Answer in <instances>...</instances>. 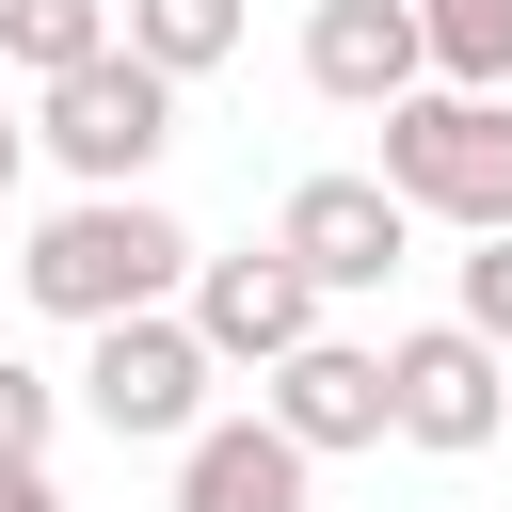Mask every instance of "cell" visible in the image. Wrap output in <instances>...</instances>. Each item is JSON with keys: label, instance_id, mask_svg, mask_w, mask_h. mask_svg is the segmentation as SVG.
Listing matches in <instances>:
<instances>
[{"label": "cell", "instance_id": "cell-18", "mask_svg": "<svg viewBox=\"0 0 512 512\" xmlns=\"http://www.w3.org/2000/svg\"><path fill=\"white\" fill-rule=\"evenodd\" d=\"M496 384H512V336H496Z\"/></svg>", "mask_w": 512, "mask_h": 512}, {"label": "cell", "instance_id": "cell-4", "mask_svg": "<svg viewBox=\"0 0 512 512\" xmlns=\"http://www.w3.org/2000/svg\"><path fill=\"white\" fill-rule=\"evenodd\" d=\"M208 336L176 320V304H128V320H80V416L112 432V448H176L192 416H208Z\"/></svg>", "mask_w": 512, "mask_h": 512}, {"label": "cell", "instance_id": "cell-6", "mask_svg": "<svg viewBox=\"0 0 512 512\" xmlns=\"http://www.w3.org/2000/svg\"><path fill=\"white\" fill-rule=\"evenodd\" d=\"M272 256H288L320 304H352V288H384V272L416 256V208H400L384 176H304V192L272 208Z\"/></svg>", "mask_w": 512, "mask_h": 512}, {"label": "cell", "instance_id": "cell-3", "mask_svg": "<svg viewBox=\"0 0 512 512\" xmlns=\"http://www.w3.org/2000/svg\"><path fill=\"white\" fill-rule=\"evenodd\" d=\"M176 96H192V80H160L144 48H80V64L32 80V144H48L80 192H144L160 144H176Z\"/></svg>", "mask_w": 512, "mask_h": 512}, {"label": "cell", "instance_id": "cell-7", "mask_svg": "<svg viewBox=\"0 0 512 512\" xmlns=\"http://www.w3.org/2000/svg\"><path fill=\"white\" fill-rule=\"evenodd\" d=\"M176 320L208 336V368H272V352H288V336H320L336 304H320V288H304L272 240H256V256H208V240H192V272H176Z\"/></svg>", "mask_w": 512, "mask_h": 512}, {"label": "cell", "instance_id": "cell-12", "mask_svg": "<svg viewBox=\"0 0 512 512\" xmlns=\"http://www.w3.org/2000/svg\"><path fill=\"white\" fill-rule=\"evenodd\" d=\"M416 64L432 80H512V0H416Z\"/></svg>", "mask_w": 512, "mask_h": 512}, {"label": "cell", "instance_id": "cell-5", "mask_svg": "<svg viewBox=\"0 0 512 512\" xmlns=\"http://www.w3.org/2000/svg\"><path fill=\"white\" fill-rule=\"evenodd\" d=\"M384 432H400V448H432V464L496 448V432H512L496 336H480V320H416V336H384Z\"/></svg>", "mask_w": 512, "mask_h": 512}, {"label": "cell", "instance_id": "cell-14", "mask_svg": "<svg viewBox=\"0 0 512 512\" xmlns=\"http://www.w3.org/2000/svg\"><path fill=\"white\" fill-rule=\"evenodd\" d=\"M448 320L512 336V224H464V256H448Z\"/></svg>", "mask_w": 512, "mask_h": 512}, {"label": "cell", "instance_id": "cell-9", "mask_svg": "<svg viewBox=\"0 0 512 512\" xmlns=\"http://www.w3.org/2000/svg\"><path fill=\"white\" fill-rule=\"evenodd\" d=\"M176 512H320V464L272 416H192L176 432Z\"/></svg>", "mask_w": 512, "mask_h": 512}, {"label": "cell", "instance_id": "cell-17", "mask_svg": "<svg viewBox=\"0 0 512 512\" xmlns=\"http://www.w3.org/2000/svg\"><path fill=\"white\" fill-rule=\"evenodd\" d=\"M16 160H32V128H16V112H0V192H16Z\"/></svg>", "mask_w": 512, "mask_h": 512}, {"label": "cell", "instance_id": "cell-15", "mask_svg": "<svg viewBox=\"0 0 512 512\" xmlns=\"http://www.w3.org/2000/svg\"><path fill=\"white\" fill-rule=\"evenodd\" d=\"M48 432H64V384H48L32 352H0V464H16V448H48Z\"/></svg>", "mask_w": 512, "mask_h": 512}, {"label": "cell", "instance_id": "cell-2", "mask_svg": "<svg viewBox=\"0 0 512 512\" xmlns=\"http://www.w3.org/2000/svg\"><path fill=\"white\" fill-rule=\"evenodd\" d=\"M384 192L416 224H512V80H400L384 112Z\"/></svg>", "mask_w": 512, "mask_h": 512}, {"label": "cell", "instance_id": "cell-13", "mask_svg": "<svg viewBox=\"0 0 512 512\" xmlns=\"http://www.w3.org/2000/svg\"><path fill=\"white\" fill-rule=\"evenodd\" d=\"M80 48H112V0H0V64H16V80L80 64Z\"/></svg>", "mask_w": 512, "mask_h": 512}, {"label": "cell", "instance_id": "cell-8", "mask_svg": "<svg viewBox=\"0 0 512 512\" xmlns=\"http://www.w3.org/2000/svg\"><path fill=\"white\" fill-rule=\"evenodd\" d=\"M256 416H272L304 464H336V448H384V352L320 320V336H288V352L256 368Z\"/></svg>", "mask_w": 512, "mask_h": 512}, {"label": "cell", "instance_id": "cell-11", "mask_svg": "<svg viewBox=\"0 0 512 512\" xmlns=\"http://www.w3.org/2000/svg\"><path fill=\"white\" fill-rule=\"evenodd\" d=\"M112 48H144L160 80H208L240 48V0H112Z\"/></svg>", "mask_w": 512, "mask_h": 512}, {"label": "cell", "instance_id": "cell-16", "mask_svg": "<svg viewBox=\"0 0 512 512\" xmlns=\"http://www.w3.org/2000/svg\"><path fill=\"white\" fill-rule=\"evenodd\" d=\"M0 512H64V480H48V448H16V464H0Z\"/></svg>", "mask_w": 512, "mask_h": 512}, {"label": "cell", "instance_id": "cell-10", "mask_svg": "<svg viewBox=\"0 0 512 512\" xmlns=\"http://www.w3.org/2000/svg\"><path fill=\"white\" fill-rule=\"evenodd\" d=\"M400 80H432V64H416V0H320V16H304V96L384 112Z\"/></svg>", "mask_w": 512, "mask_h": 512}, {"label": "cell", "instance_id": "cell-1", "mask_svg": "<svg viewBox=\"0 0 512 512\" xmlns=\"http://www.w3.org/2000/svg\"><path fill=\"white\" fill-rule=\"evenodd\" d=\"M0 272H16V288H32L64 336H80V320H128V304H176L192 224H176L160 192H64V208H48V224H32Z\"/></svg>", "mask_w": 512, "mask_h": 512}]
</instances>
